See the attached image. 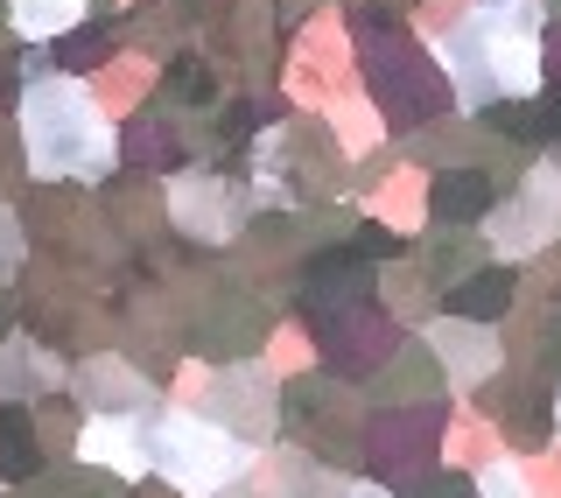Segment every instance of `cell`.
Returning <instances> with one entry per match:
<instances>
[{"instance_id":"cell-1","label":"cell","mask_w":561,"mask_h":498,"mask_svg":"<svg viewBox=\"0 0 561 498\" xmlns=\"http://www.w3.org/2000/svg\"><path fill=\"white\" fill-rule=\"evenodd\" d=\"M22 134L35 176H105L113 169V127L78 78H35L22 99Z\"/></svg>"},{"instance_id":"cell-2","label":"cell","mask_w":561,"mask_h":498,"mask_svg":"<svg viewBox=\"0 0 561 498\" xmlns=\"http://www.w3.org/2000/svg\"><path fill=\"white\" fill-rule=\"evenodd\" d=\"M140 471H162L175 491L210 498L245 471V442H232L204 415H148L140 421Z\"/></svg>"},{"instance_id":"cell-3","label":"cell","mask_w":561,"mask_h":498,"mask_svg":"<svg viewBox=\"0 0 561 498\" xmlns=\"http://www.w3.org/2000/svg\"><path fill=\"white\" fill-rule=\"evenodd\" d=\"M443 57L463 70V105H491L505 92H534V84H540L534 29H505V22H484V14L463 35H449Z\"/></svg>"},{"instance_id":"cell-4","label":"cell","mask_w":561,"mask_h":498,"mask_svg":"<svg viewBox=\"0 0 561 498\" xmlns=\"http://www.w3.org/2000/svg\"><path fill=\"white\" fill-rule=\"evenodd\" d=\"M554 233H561V162L534 169L513 204L491 211V239H499L505 253H526V246H540V239H554Z\"/></svg>"},{"instance_id":"cell-5","label":"cell","mask_w":561,"mask_h":498,"mask_svg":"<svg viewBox=\"0 0 561 498\" xmlns=\"http://www.w3.org/2000/svg\"><path fill=\"white\" fill-rule=\"evenodd\" d=\"M175 225H183L190 239H232L239 233L232 183H218V176H190V183H175Z\"/></svg>"},{"instance_id":"cell-6","label":"cell","mask_w":561,"mask_h":498,"mask_svg":"<svg viewBox=\"0 0 561 498\" xmlns=\"http://www.w3.org/2000/svg\"><path fill=\"white\" fill-rule=\"evenodd\" d=\"M435 351L449 359L456 386H478L484 372H499V337L478 330V324H435Z\"/></svg>"},{"instance_id":"cell-7","label":"cell","mask_w":561,"mask_h":498,"mask_svg":"<svg viewBox=\"0 0 561 498\" xmlns=\"http://www.w3.org/2000/svg\"><path fill=\"white\" fill-rule=\"evenodd\" d=\"M78 14H84V0H14L8 22L22 29V35H64Z\"/></svg>"},{"instance_id":"cell-8","label":"cell","mask_w":561,"mask_h":498,"mask_svg":"<svg viewBox=\"0 0 561 498\" xmlns=\"http://www.w3.org/2000/svg\"><path fill=\"white\" fill-rule=\"evenodd\" d=\"M456 309H463L470 324H478V316H499V309H505V281H499V274H491V281H470V288L456 295Z\"/></svg>"},{"instance_id":"cell-9","label":"cell","mask_w":561,"mask_h":498,"mask_svg":"<svg viewBox=\"0 0 561 498\" xmlns=\"http://www.w3.org/2000/svg\"><path fill=\"white\" fill-rule=\"evenodd\" d=\"M22 267V233H14V218L0 211V274H14Z\"/></svg>"},{"instance_id":"cell-10","label":"cell","mask_w":561,"mask_h":498,"mask_svg":"<svg viewBox=\"0 0 561 498\" xmlns=\"http://www.w3.org/2000/svg\"><path fill=\"white\" fill-rule=\"evenodd\" d=\"M484 498H526L519 477H513V464H491V471H484Z\"/></svg>"},{"instance_id":"cell-11","label":"cell","mask_w":561,"mask_h":498,"mask_svg":"<svg viewBox=\"0 0 561 498\" xmlns=\"http://www.w3.org/2000/svg\"><path fill=\"white\" fill-rule=\"evenodd\" d=\"M344 498H386V491H379V485H351Z\"/></svg>"}]
</instances>
